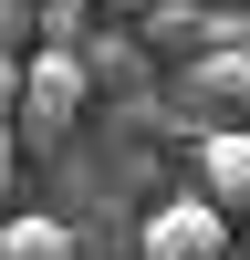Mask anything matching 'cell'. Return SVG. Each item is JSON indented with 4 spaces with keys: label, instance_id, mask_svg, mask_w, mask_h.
Instances as JSON below:
<instances>
[{
    "label": "cell",
    "instance_id": "6da1fadb",
    "mask_svg": "<svg viewBox=\"0 0 250 260\" xmlns=\"http://www.w3.org/2000/svg\"><path fill=\"white\" fill-rule=\"evenodd\" d=\"M229 115H250V42H198V52H188V83L167 94V125L219 136Z\"/></svg>",
    "mask_w": 250,
    "mask_h": 260
},
{
    "label": "cell",
    "instance_id": "7a4b0ae2",
    "mask_svg": "<svg viewBox=\"0 0 250 260\" xmlns=\"http://www.w3.org/2000/svg\"><path fill=\"white\" fill-rule=\"evenodd\" d=\"M83 94H94V73H83V52H63V42H42L32 73H21V146H63L83 115Z\"/></svg>",
    "mask_w": 250,
    "mask_h": 260
},
{
    "label": "cell",
    "instance_id": "3957f363",
    "mask_svg": "<svg viewBox=\"0 0 250 260\" xmlns=\"http://www.w3.org/2000/svg\"><path fill=\"white\" fill-rule=\"evenodd\" d=\"M136 240H146V260H229V208L208 198V187L198 198H157Z\"/></svg>",
    "mask_w": 250,
    "mask_h": 260
},
{
    "label": "cell",
    "instance_id": "277c9868",
    "mask_svg": "<svg viewBox=\"0 0 250 260\" xmlns=\"http://www.w3.org/2000/svg\"><path fill=\"white\" fill-rule=\"evenodd\" d=\"M198 187H208L219 208H240V219H250V125H219V136L198 146Z\"/></svg>",
    "mask_w": 250,
    "mask_h": 260
},
{
    "label": "cell",
    "instance_id": "5b68a950",
    "mask_svg": "<svg viewBox=\"0 0 250 260\" xmlns=\"http://www.w3.org/2000/svg\"><path fill=\"white\" fill-rule=\"evenodd\" d=\"M146 52H198L208 42V0H146Z\"/></svg>",
    "mask_w": 250,
    "mask_h": 260
},
{
    "label": "cell",
    "instance_id": "8992f818",
    "mask_svg": "<svg viewBox=\"0 0 250 260\" xmlns=\"http://www.w3.org/2000/svg\"><path fill=\"white\" fill-rule=\"evenodd\" d=\"M0 260H73V229L42 219V208H21V219H0Z\"/></svg>",
    "mask_w": 250,
    "mask_h": 260
},
{
    "label": "cell",
    "instance_id": "52a82bcc",
    "mask_svg": "<svg viewBox=\"0 0 250 260\" xmlns=\"http://www.w3.org/2000/svg\"><path fill=\"white\" fill-rule=\"evenodd\" d=\"M83 73H94V94H125L146 62H136V42H115V31H104V42H83Z\"/></svg>",
    "mask_w": 250,
    "mask_h": 260
},
{
    "label": "cell",
    "instance_id": "ba28073f",
    "mask_svg": "<svg viewBox=\"0 0 250 260\" xmlns=\"http://www.w3.org/2000/svg\"><path fill=\"white\" fill-rule=\"evenodd\" d=\"M83 11H94V0H42V42H63V52H83Z\"/></svg>",
    "mask_w": 250,
    "mask_h": 260
},
{
    "label": "cell",
    "instance_id": "9c48e42d",
    "mask_svg": "<svg viewBox=\"0 0 250 260\" xmlns=\"http://www.w3.org/2000/svg\"><path fill=\"white\" fill-rule=\"evenodd\" d=\"M21 73H32V52H0V115H21Z\"/></svg>",
    "mask_w": 250,
    "mask_h": 260
},
{
    "label": "cell",
    "instance_id": "30bf717a",
    "mask_svg": "<svg viewBox=\"0 0 250 260\" xmlns=\"http://www.w3.org/2000/svg\"><path fill=\"white\" fill-rule=\"evenodd\" d=\"M11 177H21V115H0V198H11Z\"/></svg>",
    "mask_w": 250,
    "mask_h": 260
},
{
    "label": "cell",
    "instance_id": "8fae6325",
    "mask_svg": "<svg viewBox=\"0 0 250 260\" xmlns=\"http://www.w3.org/2000/svg\"><path fill=\"white\" fill-rule=\"evenodd\" d=\"M94 11H125V21H136V11H146V0H94Z\"/></svg>",
    "mask_w": 250,
    "mask_h": 260
},
{
    "label": "cell",
    "instance_id": "7c38bea8",
    "mask_svg": "<svg viewBox=\"0 0 250 260\" xmlns=\"http://www.w3.org/2000/svg\"><path fill=\"white\" fill-rule=\"evenodd\" d=\"M208 11H250V0H208Z\"/></svg>",
    "mask_w": 250,
    "mask_h": 260
}]
</instances>
